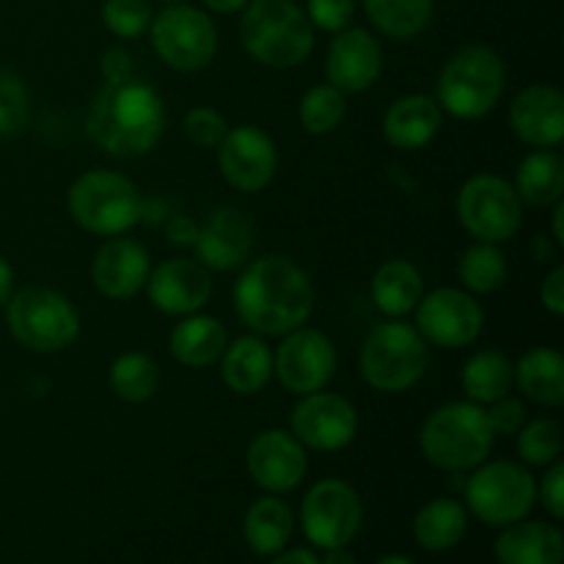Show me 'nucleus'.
<instances>
[{
    "label": "nucleus",
    "instance_id": "obj_19",
    "mask_svg": "<svg viewBox=\"0 0 564 564\" xmlns=\"http://www.w3.org/2000/svg\"><path fill=\"white\" fill-rule=\"evenodd\" d=\"M383 75V47L367 28H345L334 33L325 55V77L341 94H361Z\"/></svg>",
    "mask_w": 564,
    "mask_h": 564
},
{
    "label": "nucleus",
    "instance_id": "obj_24",
    "mask_svg": "<svg viewBox=\"0 0 564 564\" xmlns=\"http://www.w3.org/2000/svg\"><path fill=\"white\" fill-rule=\"evenodd\" d=\"M499 564H562L564 538L560 527L545 521H516L496 540Z\"/></svg>",
    "mask_w": 564,
    "mask_h": 564
},
{
    "label": "nucleus",
    "instance_id": "obj_38",
    "mask_svg": "<svg viewBox=\"0 0 564 564\" xmlns=\"http://www.w3.org/2000/svg\"><path fill=\"white\" fill-rule=\"evenodd\" d=\"M152 6L149 0H105L102 25L119 39H138L152 25Z\"/></svg>",
    "mask_w": 564,
    "mask_h": 564
},
{
    "label": "nucleus",
    "instance_id": "obj_42",
    "mask_svg": "<svg viewBox=\"0 0 564 564\" xmlns=\"http://www.w3.org/2000/svg\"><path fill=\"white\" fill-rule=\"evenodd\" d=\"M485 413H488V422L496 435H516L518 430L527 424V405L510 394L490 402V405L485 408Z\"/></svg>",
    "mask_w": 564,
    "mask_h": 564
},
{
    "label": "nucleus",
    "instance_id": "obj_11",
    "mask_svg": "<svg viewBox=\"0 0 564 564\" xmlns=\"http://www.w3.org/2000/svg\"><path fill=\"white\" fill-rule=\"evenodd\" d=\"M457 218L474 240L501 246L521 229V198L516 187L501 176L477 174L466 180L457 193Z\"/></svg>",
    "mask_w": 564,
    "mask_h": 564
},
{
    "label": "nucleus",
    "instance_id": "obj_53",
    "mask_svg": "<svg viewBox=\"0 0 564 564\" xmlns=\"http://www.w3.org/2000/svg\"><path fill=\"white\" fill-rule=\"evenodd\" d=\"M375 564H413V562L408 560V556H402V554H389V556H383V560H378Z\"/></svg>",
    "mask_w": 564,
    "mask_h": 564
},
{
    "label": "nucleus",
    "instance_id": "obj_51",
    "mask_svg": "<svg viewBox=\"0 0 564 564\" xmlns=\"http://www.w3.org/2000/svg\"><path fill=\"white\" fill-rule=\"evenodd\" d=\"M532 248H534V257H538V262H551L556 253V246H549V242H545V237H534Z\"/></svg>",
    "mask_w": 564,
    "mask_h": 564
},
{
    "label": "nucleus",
    "instance_id": "obj_3",
    "mask_svg": "<svg viewBox=\"0 0 564 564\" xmlns=\"http://www.w3.org/2000/svg\"><path fill=\"white\" fill-rule=\"evenodd\" d=\"M240 42L268 69H295L314 50V28L295 0H251L240 17Z\"/></svg>",
    "mask_w": 564,
    "mask_h": 564
},
{
    "label": "nucleus",
    "instance_id": "obj_49",
    "mask_svg": "<svg viewBox=\"0 0 564 564\" xmlns=\"http://www.w3.org/2000/svg\"><path fill=\"white\" fill-rule=\"evenodd\" d=\"M248 3H251V0H204V6H207L209 11H215V14H237V11L246 9Z\"/></svg>",
    "mask_w": 564,
    "mask_h": 564
},
{
    "label": "nucleus",
    "instance_id": "obj_21",
    "mask_svg": "<svg viewBox=\"0 0 564 564\" xmlns=\"http://www.w3.org/2000/svg\"><path fill=\"white\" fill-rule=\"evenodd\" d=\"M149 251L132 237H110L91 262L94 290L108 301H130L147 286Z\"/></svg>",
    "mask_w": 564,
    "mask_h": 564
},
{
    "label": "nucleus",
    "instance_id": "obj_28",
    "mask_svg": "<svg viewBox=\"0 0 564 564\" xmlns=\"http://www.w3.org/2000/svg\"><path fill=\"white\" fill-rule=\"evenodd\" d=\"M516 386L523 397L543 408H560L564 402V358L554 347H532L512 364Z\"/></svg>",
    "mask_w": 564,
    "mask_h": 564
},
{
    "label": "nucleus",
    "instance_id": "obj_27",
    "mask_svg": "<svg viewBox=\"0 0 564 564\" xmlns=\"http://www.w3.org/2000/svg\"><path fill=\"white\" fill-rule=\"evenodd\" d=\"M226 345H229V334H226L224 323L207 314L196 312L180 317L169 336L171 356L191 369L213 367L220 356H224Z\"/></svg>",
    "mask_w": 564,
    "mask_h": 564
},
{
    "label": "nucleus",
    "instance_id": "obj_34",
    "mask_svg": "<svg viewBox=\"0 0 564 564\" xmlns=\"http://www.w3.org/2000/svg\"><path fill=\"white\" fill-rule=\"evenodd\" d=\"M510 275L505 251L494 242H474L457 259V279L471 295H494Z\"/></svg>",
    "mask_w": 564,
    "mask_h": 564
},
{
    "label": "nucleus",
    "instance_id": "obj_15",
    "mask_svg": "<svg viewBox=\"0 0 564 564\" xmlns=\"http://www.w3.org/2000/svg\"><path fill=\"white\" fill-rule=\"evenodd\" d=\"M290 433L306 449L339 452L350 446L358 435V413L350 400L334 391H312L303 394L292 408Z\"/></svg>",
    "mask_w": 564,
    "mask_h": 564
},
{
    "label": "nucleus",
    "instance_id": "obj_10",
    "mask_svg": "<svg viewBox=\"0 0 564 564\" xmlns=\"http://www.w3.org/2000/svg\"><path fill=\"white\" fill-rule=\"evenodd\" d=\"M158 58L174 72H202L218 55V28L207 11L187 3H169L149 25Z\"/></svg>",
    "mask_w": 564,
    "mask_h": 564
},
{
    "label": "nucleus",
    "instance_id": "obj_9",
    "mask_svg": "<svg viewBox=\"0 0 564 564\" xmlns=\"http://www.w3.org/2000/svg\"><path fill=\"white\" fill-rule=\"evenodd\" d=\"M463 496H466V510L485 527L505 529L532 512L538 501V479L521 463H479L463 485Z\"/></svg>",
    "mask_w": 564,
    "mask_h": 564
},
{
    "label": "nucleus",
    "instance_id": "obj_20",
    "mask_svg": "<svg viewBox=\"0 0 564 564\" xmlns=\"http://www.w3.org/2000/svg\"><path fill=\"white\" fill-rule=\"evenodd\" d=\"M196 257L209 273H229L242 268L253 251V224L242 209L218 207L209 213L204 226H198Z\"/></svg>",
    "mask_w": 564,
    "mask_h": 564
},
{
    "label": "nucleus",
    "instance_id": "obj_30",
    "mask_svg": "<svg viewBox=\"0 0 564 564\" xmlns=\"http://www.w3.org/2000/svg\"><path fill=\"white\" fill-rule=\"evenodd\" d=\"M512 187L529 207H554L564 193V160L554 149H534L518 163Z\"/></svg>",
    "mask_w": 564,
    "mask_h": 564
},
{
    "label": "nucleus",
    "instance_id": "obj_48",
    "mask_svg": "<svg viewBox=\"0 0 564 564\" xmlns=\"http://www.w3.org/2000/svg\"><path fill=\"white\" fill-rule=\"evenodd\" d=\"M11 295H14V270H11V264L0 257V308L9 303Z\"/></svg>",
    "mask_w": 564,
    "mask_h": 564
},
{
    "label": "nucleus",
    "instance_id": "obj_41",
    "mask_svg": "<svg viewBox=\"0 0 564 564\" xmlns=\"http://www.w3.org/2000/svg\"><path fill=\"white\" fill-rule=\"evenodd\" d=\"M306 17L314 31L339 33L350 28L356 17V3L352 0H306Z\"/></svg>",
    "mask_w": 564,
    "mask_h": 564
},
{
    "label": "nucleus",
    "instance_id": "obj_22",
    "mask_svg": "<svg viewBox=\"0 0 564 564\" xmlns=\"http://www.w3.org/2000/svg\"><path fill=\"white\" fill-rule=\"evenodd\" d=\"M510 127L527 147L556 149L564 138V94L545 83L527 86L512 99Z\"/></svg>",
    "mask_w": 564,
    "mask_h": 564
},
{
    "label": "nucleus",
    "instance_id": "obj_23",
    "mask_svg": "<svg viewBox=\"0 0 564 564\" xmlns=\"http://www.w3.org/2000/svg\"><path fill=\"white\" fill-rule=\"evenodd\" d=\"M444 110L427 94H405L394 99L383 113V138L394 149L416 152L424 149L441 130Z\"/></svg>",
    "mask_w": 564,
    "mask_h": 564
},
{
    "label": "nucleus",
    "instance_id": "obj_44",
    "mask_svg": "<svg viewBox=\"0 0 564 564\" xmlns=\"http://www.w3.org/2000/svg\"><path fill=\"white\" fill-rule=\"evenodd\" d=\"M540 303L551 317H564V268L556 264L540 286Z\"/></svg>",
    "mask_w": 564,
    "mask_h": 564
},
{
    "label": "nucleus",
    "instance_id": "obj_47",
    "mask_svg": "<svg viewBox=\"0 0 564 564\" xmlns=\"http://www.w3.org/2000/svg\"><path fill=\"white\" fill-rule=\"evenodd\" d=\"M270 564H319V560L314 551L292 549V551H279V556H275Z\"/></svg>",
    "mask_w": 564,
    "mask_h": 564
},
{
    "label": "nucleus",
    "instance_id": "obj_26",
    "mask_svg": "<svg viewBox=\"0 0 564 564\" xmlns=\"http://www.w3.org/2000/svg\"><path fill=\"white\" fill-rule=\"evenodd\" d=\"M424 295V279L408 259H389L380 264L369 284V297L386 319H405Z\"/></svg>",
    "mask_w": 564,
    "mask_h": 564
},
{
    "label": "nucleus",
    "instance_id": "obj_35",
    "mask_svg": "<svg viewBox=\"0 0 564 564\" xmlns=\"http://www.w3.org/2000/svg\"><path fill=\"white\" fill-rule=\"evenodd\" d=\"M110 391L119 397L121 402L130 405H141L149 402L160 389V367L152 356L147 352H121L108 369Z\"/></svg>",
    "mask_w": 564,
    "mask_h": 564
},
{
    "label": "nucleus",
    "instance_id": "obj_37",
    "mask_svg": "<svg viewBox=\"0 0 564 564\" xmlns=\"http://www.w3.org/2000/svg\"><path fill=\"white\" fill-rule=\"evenodd\" d=\"M518 457L534 468H545L562 457V427L554 419H534L518 430Z\"/></svg>",
    "mask_w": 564,
    "mask_h": 564
},
{
    "label": "nucleus",
    "instance_id": "obj_6",
    "mask_svg": "<svg viewBox=\"0 0 564 564\" xmlns=\"http://www.w3.org/2000/svg\"><path fill=\"white\" fill-rule=\"evenodd\" d=\"M430 364V345L416 325L405 319H383L375 325L358 350V369L364 383L380 394H400L424 378Z\"/></svg>",
    "mask_w": 564,
    "mask_h": 564
},
{
    "label": "nucleus",
    "instance_id": "obj_46",
    "mask_svg": "<svg viewBox=\"0 0 564 564\" xmlns=\"http://www.w3.org/2000/svg\"><path fill=\"white\" fill-rule=\"evenodd\" d=\"M198 235V224H193L185 215H176V218L169 220V240L174 246H193Z\"/></svg>",
    "mask_w": 564,
    "mask_h": 564
},
{
    "label": "nucleus",
    "instance_id": "obj_54",
    "mask_svg": "<svg viewBox=\"0 0 564 564\" xmlns=\"http://www.w3.org/2000/svg\"><path fill=\"white\" fill-rule=\"evenodd\" d=\"M160 3H165V6H169V3H185V0H160Z\"/></svg>",
    "mask_w": 564,
    "mask_h": 564
},
{
    "label": "nucleus",
    "instance_id": "obj_17",
    "mask_svg": "<svg viewBox=\"0 0 564 564\" xmlns=\"http://www.w3.org/2000/svg\"><path fill=\"white\" fill-rule=\"evenodd\" d=\"M246 468L253 482L268 494H290L306 477V446L290 430H264L248 444Z\"/></svg>",
    "mask_w": 564,
    "mask_h": 564
},
{
    "label": "nucleus",
    "instance_id": "obj_4",
    "mask_svg": "<svg viewBox=\"0 0 564 564\" xmlns=\"http://www.w3.org/2000/svg\"><path fill=\"white\" fill-rule=\"evenodd\" d=\"M496 433L482 405L474 402H446L424 419L419 430V449L430 466L441 471H471L488 460Z\"/></svg>",
    "mask_w": 564,
    "mask_h": 564
},
{
    "label": "nucleus",
    "instance_id": "obj_2",
    "mask_svg": "<svg viewBox=\"0 0 564 564\" xmlns=\"http://www.w3.org/2000/svg\"><path fill=\"white\" fill-rule=\"evenodd\" d=\"M169 110L158 88L130 77L121 83H105L91 99L86 132L94 147L113 158H141L163 138Z\"/></svg>",
    "mask_w": 564,
    "mask_h": 564
},
{
    "label": "nucleus",
    "instance_id": "obj_25",
    "mask_svg": "<svg viewBox=\"0 0 564 564\" xmlns=\"http://www.w3.org/2000/svg\"><path fill=\"white\" fill-rule=\"evenodd\" d=\"M220 361V380L240 397L259 394L273 378V350L259 336H240L229 341Z\"/></svg>",
    "mask_w": 564,
    "mask_h": 564
},
{
    "label": "nucleus",
    "instance_id": "obj_39",
    "mask_svg": "<svg viewBox=\"0 0 564 564\" xmlns=\"http://www.w3.org/2000/svg\"><path fill=\"white\" fill-rule=\"evenodd\" d=\"M31 119V99L20 75L0 69V135H17Z\"/></svg>",
    "mask_w": 564,
    "mask_h": 564
},
{
    "label": "nucleus",
    "instance_id": "obj_29",
    "mask_svg": "<svg viewBox=\"0 0 564 564\" xmlns=\"http://www.w3.org/2000/svg\"><path fill=\"white\" fill-rule=\"evenodd\" d=\"M292 532H295V516L279 496H262L253 501L242 521V534L253 554L275 556L286 549Z\"/></svg>",
    "mask_w": 564,
    "mask_h": 564
},
{
    "label": "nucleus",
    "instance_id": "obj_14",
    "mask_svg": "<svg viewBox=\"0 0 564 564\" xmlns=\"http://www.w3.org/2000/svg\"><path fill=\"white\" fill-rule=\"evenodd\" d=\"M336 372V347L323 330H290L273 352V375L290 394H312L325 389Z\"/></svg>",
    "mask_w": 564,
    "mask_h": 564
},
{
    "label": "nucleus",
    "instance_id": "obj_45",
    "mask_svg": "<svg viewBox=\"0 0 564 564\" xmlns=\"http://www.w3.org/2000/svg\"><path fill=\"white\" fill-rule=\"evenodd\" d=\"M99 66H102L105 83H121L132 77V55L127 53V50H108V53L102 55V64Z\"/></svg>",
    "mask_w": 564,
    "mask_h": 564
},
{
    "label": "nucleus",
    "instance_id": "obj_43",
    "mask_svg": "<svg viewBox=\"0 0 564 564\" xmlns=\"http://www.w3.org/2000/svg\"><path fill=\"white\" fill-rule=\"evenodd\" d=\"M538 496L543 499V507L549 510V516L554 521L564 518V463L554 460L551 466H545L543 482L538 485Z\"/></svg>",
    "mask_w": 564,
    "mask_h": 564
},
{
    "label": "nucleus",
    "instance_id": "obj_50",
    "mask_svg": "<svg viewBox=\"0 0 564 564\" xmlns=\"http://www.w3.org/2000/svg\"><path fill=\"white\" fill-rule=\"evenodd\" d=\"M319 564H358V562H356V556H352L350 551H347V545H345V549H330L328 554H325V560L319 562Z\"/></svg>",
    "mask_w": 564,
    "mask_h": 564
},
{
    "label": "nucleus",
    "instance_id": "obj_36",
    "mask_svg": "<svg viewBox=\"0 0 564 564\" xmlns=\"http://www.w3.org/2000/svg\"><path fill=\"white\" fill-rule=\"evenodd\" d=\"M347 116V94L334 88L330 83H319V86L308 88L297 105V119L301 127L312 135H328V132L339 130V124Z\"/></svg>",
    "mask_w": 564,
    "mask_h": 564
},
{
    "label": "nucleus",
    "instance_id": "obj_13",
    "mask_svg": "<svg viewBox=\"0 0 564 564\" xmlns=\"http://www.w3.org/2000/svg\"><path fill=\"white\" fill-rule=\"evenodd\" d=\"M416 314V330L424 341L441 350H460L474 345L482 336L485 312L477 303V295L457 286H438L433 292H424Z\"/></svg>",
    "mask_w": 564,
    "mask_h": 564
},
{
    "label": "nucleus",
    "instance_id": "obj_33",
    "mask_svg": "<svg viewBox=\"0 0 564 564\" xmlns=\"http://www.w3.org/2000/svg\"><path fill=\"white\" fill-rule=\"evenodd\" d=\"M435 0H364L369 22L383 36L408 42L427 28Z\"/></svg>",
    "mask_w": 564,
    "mask_h": 564
},
{
    "label": "nucleus",
    "instance_id": "obj_16",
    "mask_svg": "<svg viewBox=\"0 0 564 564\" xmlns=\"http://www.w3.org/2000/svg\"><path fill=\"white\" fill-rule=\"evenodd\" d=\"M215 152L220 176L240 193H262L279 171V149L257 124L229 127Z\"/></svg>",
    "mask_w": 564,
    "mask_h": 564
},
{
    "label": "nucleus",
    "instance_id": "obj_32",
    "mask_svg": "<svg viewBox=\"0 0 564 564\" xmlns=\"http://www.w3.org/2000/svg\"><path fill=\"white\" fill-rule=\"evenodd\" d=\"M463 391L466 400L474 405H490V402L501 400L516 386V369L512 361L499 350H482L471 356L463 367L460 375Z\"/></svg>",
    "mask_w": 564,
    "mask_h": 564
},
{
    "label": "nucleus",
    "instance_id": "obj_40",
    "mask_svg": "<svg viewBox=\"0 0 564 564\" xmlns=\"http://www.w3.org/2000/svg\"><path fill=\"white\" fill-rule=\"evenodd\" d=\"M182 132L187 141L198 149H218L220 141L229 132V121L220 110L209 108V105H198V108L187 110L182 119Z\"/></svg>",
    "mask_w": 564,
    "mask_h": 564
},
{
    "label": "nucleus",
    "instance_id": "obj_18",
    "mask_svg": "<svg viewBox=\"0 0 564 564\" xmlns=\"http://www.w3.org/2000/svg\"><path fill=\"white\" fill-rule=\"evenodd\" d=\"M149 303L169 317H187L202 312L213 297V273L198 259H165L149 270Z\"/></svg>",
    "mask_w": 564,
    "mask_h": 564
},
{
    "label": "nucleus",
    "instance_id": "obj_12",
    "mask_svg": "<svg viewBox=\"0 0 564 564\" xmlns=\"http://www.w3.org/2000/svg\"><path fill=\"white\" fill-rule=\"evenodd\" d=\"M364 521V507L356 488L345 479H323L301 505V527L308 543L317 549H345L356 540Z\"/></svg>",
    "mask_w": 564,
    "mask_h": 564
},
{
    "label": "nucleus",
    "instance_id": "obj_8",
    "mask_svg": "<svg viewBox=\"0 0 564 564\" xmlns=\"http://www.w3.org/2000/svg\"><path fill=\"white\" fill-rule=\"evenodd\" d=\"M3 308L9 334L33 352H61L80 336L77 308L50 286H25Z\"/></svg>",
    "mask_w": 564,
    "mask_h": 564
},
{
    "label": "nucleus",
    "instance_id": "obj_7",
    "mask_svg": "<svg viewBox=\"0 0 564 564\" xmlns=\"http://www.w3.org/2000/svg\"><path fill=\"white\" fill-rule=\"evenodd\" d=\"M66 209L88 235L119 237L143 218V198L135 182L124 174L91 169L72 182Z\"/></svg>",
    "mask_w": 564,
    "mask_h": 564
},
{
    "label": "nucleus",
    "instance_id": "obj_1",
    "mask_svg": "<svg viewBox=\"0 0 564 564\" xmlns=\"http://www.w3.org/2000/svg\"><path fill=\"white\" fill-rule=\"evenodd\" d=\"M231 297L240 323L259 336H286L306 325L314 312V284L308 273L275 253L246 262Z\"/></svg>",
    "mask_w": 564,
    "mask_h": 564
},
{
    "label": "nucleus",
    "instance_id": "obj_52",
    "mask_svg": "<svg viewBox=\"0 0 564 564\" xmlns=\"http://www.w3.org/2000/svg\"><path fill=\"white\" fill-rule=\"evenodd\" d=\"M562 220H564V204H554V242L556 248H564V229H562Z\"/></svg>",
    "mask_w": 564,
    "mask_h": 564
},
{
    "label": "nucleus",
    "instance_id": "obj_5",
    "mask_svg": "<svg viewBox=\"0 0 564 564\" xmlns=\"http://www.w3.org/2000/svg\"><path fill=\"white\" fill-rule=\"evenodd\" d=\"M507 88L505 61L485 44H466L444 64L435 86V102L460 121L488 116Z\"/></svg>",
    "mask_w": 564,
    "mask_h": 564
},
{
    "label": "nucleus",
    "instance_id": "obj_31",
    "mask_svg": "<svg viewBox=\"0 0 564 564\" xmlns=\"http://www.w3.org/2000/svg\"><path fill=\"white\" fill-rule=\"evenodd\" d=\"M468 529V510L457 499H433L413 518V538L424 551L444 554L463 540Z\"/></svg>",
    "mask_w": 564,
    "mask_h": 564
}]
</instances>
